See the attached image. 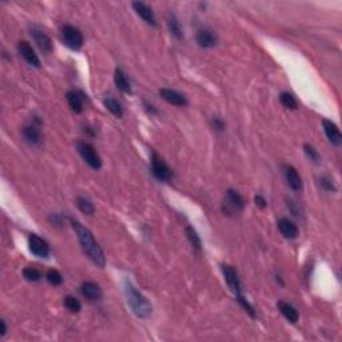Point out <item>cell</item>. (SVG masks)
Masks as SVG:
<instances>
[{
    "instance_id": "obj_31",
    "label": "cell",
    "mask_w": 342,
    "mask_h": 342,
    "mask_svg": "<svg viewBox=\"0 0 342 342\" xmlns=\"http://www.w3.org/2000/svg\"><path fill=\"white\" fill-rule=\"evenodd\" d=\"M236 298H238V302H240V305H242V308H244V309L246 310V312H248V313L250 314L252 317H256V313H254V309H252V306L250 305V304H248V302L246 301V300H244V298L242 297L240 294V296H236Z\"/></svg>"
},
{
    "instance_id": "obj_15",
    "label": "cell",
    "mask_w": 342,
    "mask_h": 342,
    "mask_svg": "<svg viewBox=\"0 0 342 342\" xmlns=\"http://www.w3.org/2000/svg\"><path fill=\"white\" fill-rule=\"evenodd\" d=\"M196 43L204 48H212L218 43V38L210 30H200L196 34Z\"/></svg>"
},
{
    "instance_id": "obj_18",
    "label": "cell",
    "mask_w": 342,
    "mask_h": 342,
    "mask_svg": "<svg viewBox=\"0 0 342 342\" xmlns=\"http://www.w3.org/2000/svg\"><path fill=\"white\" fill-rule=\"evenodd\" d=\"M68 106L71 107V110L76 114H80L83 111V100H84V95L79 92V91H68L66 94Z\"/></svg>"
},
{
    "instance_id": "obj_11",
    "label": "cell",
    "mask_w": 342,
    "mask_h": 342,
    "mask_svg": "<svg viewBox=\"0 0 342 342\" xmlns=\"http://www.w3.org/2000/svg\"><path fill=\"white\" fill-rule=\"evenodd\" d=\"M159 94H160V96H162L167 103L174 104V106L184 107L188 104V99H186V96L176 90H171V88H160V90H159Z\"/></svg>"
},
{
    "instance_id": "obj_35",
    "label": "cell",
    "mask_w": 342,
    "mask_h": 342,
    "mask_svg": "<svg viewBox=\"0 0 342 342\" xmlns=\"http://www.w3.org/2000/svg\"><path fill=\"white\" fill-rule=\"evenodd\" d=\"M0 324H2V332H0V336L3 337V336H6V333H7V326H6L4 321H2Z\"/></svg>"
},
{
    "instance_id": "obj_14",
    "label": "cell",
    "mask_w": 342,
    "mask_h": 342,
    "mask_svg": "<svg viewBox=\"0 0 342 342\" xmlns=\"http://www.w3.org/2000/svg\"><path fill=\"white\" fill-rule=\"evenodd\" d=\"M284 170H285L284 172H285L286 182H288V184H289L290 188H293L294 192H300V190H302L304 184H302L301 176H300V174L297 172V170H296L293 166H288V164L284 167Z\"/></svg>"
},
{
    "instance_id": "obj_23",
    "label": "cell",
    "mask_w": 342,
    "mask_h": 342,
    "mask_svg": "<svg viewBox=\"0 0 342 342\" xmlns=\"http://www.w3.org/2000/svg\"><path fill=\"white\" fill-rule=\"evenodd\" d=\"M76 204L78 208H79V210H80L83 214H86V216H92L95 212V208L94 204H92V202H91L90 200L84 198V196H79L76 200Z\"/></svg>"
},
{
    "instance_id": "obj_2",
    "label": "cell",
    "mask_w": 342,
    "mask_h": 342,
    "mask_svg": "<svg viewBox=\"0 0 342 342\" xmlns=\"http://www.w3.org/2000/svg\"><path fill=\"white\" fill-rule=\"evenodd\" d=\"M124 296L127 298V304L130 305L132 313L139 318H147L151 314V304L140 292L136 290L131 282H124Z\"/></svg>"
},
{
    "instance_id": "obj_29",
    "label": "cell",
    "mask_w": 342,
    "mask_h": 342,
    "mask_svg": "<svg viewBox=\"0 0 342 342\" xmlns=\"http://www.w3.org/2000/svg\"><path fill=\"white\" fill-rule=\"evenodd\" d=\"M47 281H48L51 285L59 286L62 285V282H63V277H62V274L59 273L58 270L51 269L47 272Z\"/></svg>"
},
{
    "instance_id": "obj_34",
    "label": "cell",
    "mask_w": 342,
    "mask_h": 342,
    "mask_svg": "<svg viewBox=\"0 0 342 342\" xmlns=\"http://www.w3.org/2000/svg\"><path fill=\"white\" fill-rule=\"evenodd\" d=\"M254 200H256V204L260 208H265L266 206H268V202H266V200L262 196H256V198H254Z\"/></svg>"
},
{
    "instance_id": "obj_25",
    "label": "cell",
    "mask_w": 342,
    "mask_h": 342,
    "mask_svg": "<svg viewBox=\"0 0 342 342\" xmlns=\"http://www.w3.org/2000/svg\"><path fill=\"white\" fill-rule=\"evenodd\" d=\"M186 236H188L190 244H192V248H196V250H200V248H202L200 238V236H198V232H196L192 226H188V228H186Z\"/></svg>"
},
{
    "instance_id": "obj_17",
    "label": "cell",
    "mask_w": 342,
    "mask_h": 342,
    "mask_svg": "<svg viewBox=\"0 0 342 342\" xmlns=\"http://www.w3.org/2000/svg\"><path fill=\"white\" fill-rule=\"evenodd\" d=\"M278 228H280V232H281V234L285 238H288V240H294V238H297L298 236V228L297 224H294V222H292L290 220H288V218H282V220H278Z\"/></svg>"
},
{
    "instance_id": "obj_7",
    "label": "cell",
    "mask_w": 342,
    "mask_h": 342,
    "mask_svg": "<svg viewBox=\"0 0 342 342\" xmlns=\"http://www.w3.org/2000/svg\"><path fill=\"white\" fill-rule=\"evenodd\" d=\"M31 36H32L34 42L36 43V46L39 47L42 52L50 54L52 51V42H51V38L42 31L40 28H36V27H32L31 28Z\"/></svg>"
},
{
    "instance_id": "obj_24",
    "label": "cell",
    "mask_w": 342,
    "mask_h": 342,
    "mask_svg": "<svg viewBox=\"0 0 342 342\" xmlns=\"http://www.w3.org/2000/svg\"><path fill=\"white\" fill-rule=\"evenodd\" d=\"M167 27H168L170 32L172 34L176 39H180V38H182V30H180V22H178L176 15H172V14L168 15V18H167Z\"/></svg>"
},
{
    "instance_id": "obj_21",
    "label": "cell",
    "mask_w": 342,
    "mask_h": 342,
    "mask_svg": "<svg viewBox=\"0 0 342 342\" xmlns=\"http://www.w3.org/2000/svg\"><path fill=\"white\" fill-rule=\"evenodd\" d=\"M114 80L115 84L118 87L119 90L126 92V94H131V84L128 79H127L126 74L123 72L120 68L115 70V75H114Z\"/></svg>"
},
{
    "instance_id": "obj_4",
    "label": "cell",
    "mask_w": 342,
    "mask_h": 342,
    "mask_svg": "<svg viewBox=\"0 0 342 342\" xmlns=\"http://www.w3.org/2000/svg\"><path fill=\"white\" fill-rule=\"evenodd\" d=\"M78 151H79V154H80V156L83 158V160H84L91 168L99 170V168L102 167V159H100V156H99V154L96 152V150L91 146L90 143L79 142L78 143Z\"/></svg>"
},
{
    "instance_id": "obj_32",
    "label": "cell",
    "mask_w": 342,
    "mask_h": 342,
    "mask_svg": "<svg viewBox=\"0 0 342 342\" xmlns=\"http://www.w3.org/2000/svg\"><path fill=\"white\" fill-rule=\"evenodd\" d=\"M212 127L216 131H222L224 128V123L220 118L212 119Z\"/></svg>"
},
{
    "instance_id": "obj_10",
    "label": "cell",
    "mask_w": 342,
    "mask_h": 342,
    "mask_svg": "<svg viewBox=\"0 0 342 342\" xmlns=\"http://www.w3.org/2000/svg\"><path fill=\"white\" fill-rule=\"evenodd\" d=\"M244 208V196H240V192L236 190H228V196H226V212H242Z\"/></svg>"
},
{
    "instance_id": "obj_5",
    "label": "cell",
    "mask_w": 342,
    "mask_h": 342,
    "mask_svg": "<svg viewBox=\"0 0 342 342\" xmlns=\"http://www.w3.org/2000/svg\"><path fill=\"white\" fill-rule=\"evenodd\" d=\"M151 167H152V174L158 180L168 182L172 178V170L155 152H152V156H151Z\"/></svg>"
},
{
    "instance_id": "obj_28",
    "label": "cell",
    "mask_w": 342,
    "mask_h": 342,
    "mask_svg": "<svg viewBox=\"0 0 342 342\" xmlns=\"http://www.w3.org/2000/svg\"><path fill=\"white\" fill-rule=\"evenodd\" d=\"M23 276L30 282H38L40 281L42 278V273L38 269H35V268H26L23 270Z\"/></svg>"
},
{
    "instance_id": "obj_16",
    "label": "cell",
    "mask_w": 342,
    "mask_h": 342,
    "mask_svg": "<svg viewBox=\"0 0 342 342\" xmlns=\"http://www.w3.org/2000/svg\"><path fill=\"white\" fill-rule=\"evenodd\" d=\"M132 8L135 10V12L138 14L139 16L142 18L143 20L148 23L151 26H156V20H155V15L152 12V10L147 4L142 3V2H134L132 3Z\"/></svg>"
},
{
    "instance_id": "obj_3",
    "label": "cell",
    "mask_w": 342,
    "mask_h": 342,
    "mask_svg": "<svg viewBox=\"0 0 342 342\" xmlns=\"http://www.w3.org/2000/svg\"><path fill=\"white\" fill-rule=\"evenodd\" d=\"M62 39L68 48L75 50V51L80 50L83 47V43H84L83 34L80 32V30L70 24L64 26L62 28Z\"/></svg>"
},
{
    "instance_id": "obj_1",
    "label": "cell",
    "mask_w": 342,
    "mask_h": 342,
    "mask_svg": "<svg viewBox=\"0 0 342 342\" xmlns=\"http://www.w3.org/2000/svg\"><path fill=\"white\" fill-rule=\"evenodd\" d=\"M71 224H72L74 232L76 234L79 244H80L83 252H86V256L90 258L92 264H95L99 268H104L106 258H104L103 250L100 248L98 242L95 240L92 232L76 220H71Z\"/></svg>"
},
{
    "instance_id": "obj_27",
    "label": "cell",
    "mask_w": 342,
    "mask_h": 342,
    "mask_svg": "<svg viewBox=\"0 0 342 342\" xmlns=\"http://www.w3.org/2000/svg\"><path fill=\"white\" fill-rule=\"evenodd\" d=\"M64 306L71 312V313H78V312H80L82 309L80 302L78 301L75 297H72V296H67V297L64 298Z\"/></svg>"
},
{
    "instance_id": "obj_33",
    "label": "cell",
    "mask_w": 342,
    "mask_h": 342,
    "mask_svg": "<svg viewBox=\"0 0 342 342\" xmlns=\"http://www.w3.org/2000/svg\"><path fill=\"white\" fill-rule=\"evenodd\" d=\"M321 184L324 186V188L328 190V192H334L336 190V188H334V184H332V180H326V178H322L321 180Z\"/></svg>"
},
{
    "instance_id": "obj_26",
    "label": "cell",
    "mask_w": 342,
    "mask_h": 342,
    "mask_svg": "<svg viewBox=\"0 0 342 342\" xmlns=\"http://www.w3.org/2000/svg\"><path fill=\"white\" fill-rule=\"evenodd\" d=\"M280 100H281L282 106L289 108V110H297V100L294 99V96L289 92H282L280 95Z\"/></svg>"
},
{
    "instance_id": "obj_22",
    "label": "cell",
    "mask_w": 342,
    "mask_h": 342,
    "mask_svg": "<svg viewBox=\"0 0 342 342\" xmlns=\"http://www.w3.org/2000/svg\"><path fill=\"white\" fill-rule=\"evenodd\" d=\"M103 103H104V106H106V108L110 111L111 114L115 115L116 118H122L123 108L118 100H115L114 98H106L104 100H103Z\"/></svg>"
},
{
    "instance_id": "obj_12",
    "label": "cell",
    "mask_w": 342,
    "mask_h": 342,
    "mask_svg": "<svg viewBox=\"0 0 342 342\" xmlns=\"http://www.w3.org/2000/svg\"><path fill=\"white\" fill-rule=\"evenodd\" d=\"M322 124H324V131H325L328 139L336 146H340L342 143V135L340 132V128L337 127V124L332 122V120H328V119H324Z\"/></svg>"
},
{
    "instance_id": "obj_9",
    "label": "cell",
    "mask_w": 342,
    "mask_h": 342,
    "mask_svg": "<svg viewBox=\"0 0 342 342\" xmlns=\"http://www.w3.org/2000/svg\"><path fill=\"white\" fill-rule=\"evenodd\" d=\"M18 51H19L20 56L23 58L28 64L34 66V67H40V60H39V58H38V55L35 54V51H34V48L31 47V44H30L28 42H19V44H18Z\"/></svg>"
},
{
    "instance_id": "obj_8",
    "label": "cell",
    "mask_w": 342,
    "mask_h": 342,
    "mask_svg": "<svg viewBox=\"0 0 342 342\" xmlns=\"http://www.w3.org/2000/svg\"><path fill=\"white\" fill-rule=\"evenodd\" d=\"M222 273L224 276V281L228 284V289L232 290V293H234L236 296H240V278H238V274L232 266L228 265H222Z\"/></svg>"
},
{
    "instance_id": "obj_30",
    "label": "cell",
    "mask_w": 342,
    "mask_h": 342,
    "mask_svg": "<svg viewBox=\"0 0 342 342\" xmlns=\"http://www.w3.org/2000/svg\"><path fill=\"white\" fill-rule=\"evenodd\" d=\"M304 150H305V154L308 155V158H310V160H313L314 163H318L320 162V159H321V156H320V154H318V151L314 148L312 144H309V143H306L305 146H304Z\"/></svg>"
},
{
    "instance_id": "obj_20",
    "label": "cell",
    "mask_w": 342,
    "mask_h": 342,
    "mask_svg": "<svg viewBox=\"0 0 342 342\" xmlns=\"http://www.w3.org/2000/svg\"><path fill=\"white\" fill-rule=\"evenodd\" d=\"M277 306H278V309H280V312L282 313V316H284L288 321L292 322V324H296V322L298 321L300 314H298V310L296 309L294 306H292L290 304L284 302V301L278 302Z\"/></svg>"
},
{
    "instance_id": "obj_19",
    "label": "cell",
    "mask_w": 342,
    "mask_h": 342,
    "mask_svg": "<svg viewBox=\"0 0 342 342\" xmlns=\"http://www.w3.org/2000/svg\"><path fill=\"white\" fill-rule=\"evenodd\" d=\"M82 294L90 301H98L102 297V290L95 282H84L80 288Z\"/></svg>"
},
{
    "instance_id": "obj_13",
    "label": "cell",
    "mask_w": 342,
    "mask_h": 342,
    "mask_svg": "<svg viewBox=\"0 0 342 342\" xmlns=\"http://www.w3.org/2000/svg\"><path fill=\"white\" fill-rule=\"evenodd\" d=\"M23 136L28 143L34 144V146H39L42 142H43V135H42V131L39 128V126L36 124H27V126L23 128Z\"/></svg>"
},
{
    "instance_id": "obj_6",
    "label": "cell",
    "mask_w": 342,
    "mask_h": 342,
    "mask_svg": "<svg viewBox=\"0 0 342 342\" xmlns=\"http://www.w3.org/2000/svg\"><path fill=\"white\" fill-rule=\"evenodd\" d=\"M28 248L30 252L39 258H47L50 256V246L47 240L35 234H31L28 236Z\"/></svg>"
}]
</instances>
